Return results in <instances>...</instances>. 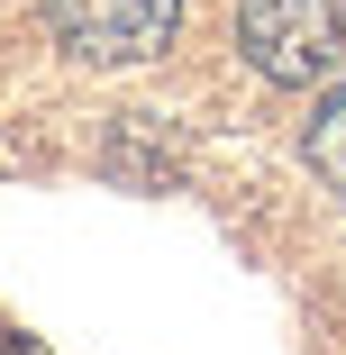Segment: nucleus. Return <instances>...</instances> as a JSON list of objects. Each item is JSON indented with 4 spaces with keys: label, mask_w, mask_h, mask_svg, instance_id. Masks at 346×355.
Wrapping results in <instances>:
<instances>
[{
    "label": "nucleus",
    "mask_w": 346,
    "mask_h": 355,
    "mask_svg": "<svg viewBox=\"0 0 346 355\" xmlns=\"http://www.w3.org/2000/svg\"><path fill=\"white\" fill-rule=\"evenodd\" d=\"M237 55L283 92L337 83L346 73V0H246L237 10Z\"/></svg>",
    "instance_id": "f257e3e1"
},
{
    "label": "nucleus",
    "mask_w": 346,
    "mask_h": 355,
    "mask_svg": "<svg viewBox=\"0 0 346 355\" xmlns=\"http://www.w3.org/2000/svg\"><path fill=\"white\" fill-rule=\"evenodd\" d=\"M182 28V0H46V37L83 73H128V64L164 55Z\"/></svg>",
    "instance_id": "f03ea898"
},
{
    "label": "nucleus",
    "mask_w": 346,
    "mask_h": 355,
    "mask_svg": "<svg viewBox=\"0 0 346 355\" xmlns=\"http://www.w3.org/2000/svg\"><path fill=\"white\" fill-rule=\"evenodd\" d=\"M301 155H310V173L346 200V83L319 92V110H310V128H301Z\"/></svg>",
    "instance_id": "7ed1b4c3"
},
{
    "label": "nucleus",
    "mask_w": 346,
    "mask_h": 355,
    "mask_svg": "<svg viewBox=\"0 0 346 355\" xmlns=\"http://www.w3.org/2000/svg\"><path fill=\"white\" fill-rule=\"evenodd\" d=\"M0 355H55V346H37V337H19V328H0Z\"/></svg>",
    "instance_id": "20e7f679"
}]
</instances>
